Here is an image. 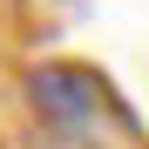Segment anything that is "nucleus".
Here are the masks:
<instances>
[{
	"mask_svg": "<svg viewBox=\"0 0 149 149\" xmlns=\"http://www.w3.org/2000/svg\"><path fill=\"white\" fill-rule=\"evenodd\" d=\"M27 109L47 122V129L95 136V122L115 115V95H109L102 74L81 68V61H41V68H27Z\"/></svg>",
	"mask_w": 149,
	"mask_h": 149,
	"instance_id": "1",
	"label": "nucleus"
},
{
	"mask_svg": "<svg viewBox=\"0 0 149 149\" xmlns=\"http://www.w3.org/2000/svg\"><path fill=\"white\" fill-rule=\"evenodd\" d=\"M47 149H109V142H95L81 129H47Z\"/></svg>",
	"mask_w": 149,
	"mask_h": 149,
	"instance_id": "2",
	"label": "nucleus"
}]
</instances>
